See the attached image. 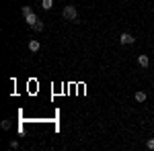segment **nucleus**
Masks as SVG:
<instances>
[{
  "label": "nucleus",
  "mask_w": 154,
  "mask_h": 151,
  "mask_svg": "<svg viewBox=\"0 0 154 151\" xmlns=\"http://www.w3.org/2000/svg\"><path fill=\"white\" fill-rule=\"evenodd\" d=\"M64 19L66 21H72V23H78V10H76V6H72V4H68V6H64Z\"/></svg>",
  "instance_id": "1"
},
{
  "label": "nucleus",
  "mask_w": 154,
  "mask_h": 151,
  "mask_svg": "<svg viewBox=\"0 0 154 151\" xmlns=\"http://www.w3.org/2000/svg\"><path fill=\"white\" fill-rule=\"evenodd\" d=\"M134 41H136V39H134L130 33H121V37H119V43H121V45H131Z\"/></svg>",
  "instance_id": "2"
},
{
  "label": "nucleus",
  "mask_w": 154,
  "mask_h": 151,
  "mask_svg": "<svg viewBox=\"0 0 154 151\" xmlns=\"http://www.w3.org/2000/svg\"><path fill=\"white\" fill-rule=\"evenodd\" d=\"M37 21H39V19L35 16V12H31V14H27V16H25V23L29 25V27H33V25H35Z\"/></svg>",
  "instance_id": "3"
},
{
  "label": "nucleus",
  "mask_w": 154,
  "mask_h": 151,
  "mask_svg": "<svg viewBox=\"0 0 154 151\" xmlns=\"http://www.w3.org/2000/svg\"><path fill=\"white\" fill-rule=\"evenodd\" d=\"M138 63H140L144 70H146V68L150 65V59H148V55H138Z\"/></svg>",
  "instance_id": "4"
},
{
  "label": "nucleus",
  "mask_w": 154,
  "mask_h": 151,
  "mask_svg": "<svg viewBox=\"0 0 154 151\" xmlns=\"http://www.w3.org/2000/svg\"><path fill=\"white\" fill-rule=\"evenodd\" d=\"M39 41H37V39H31V41H29V51H33V53H35V51H39Z\"/></svg>",
  "instance_id": "5"
},
{
  "label": "nucleus",
  "mask_w": 154,
  "mask_h": 151,
  "mask_svg": "<svg viewBox=\"0 0 154 151\" xmlns=\"http://www.w3.org/2000/svg\"><path fill=\"white\" fill-rule=\"evenodd\" d=\"M31 29H33V31H35V33H41V31H43V29H45V25H43V21H37V23L33 25V27H31Z\"/></svg>",
  "instance_id": "6"
},
{
  "label": "nucleus",
  "mask_w": 154,
  "mask_h": 151,
  "mask_svg": "<svg viewBox=\"0 0 154 151\" xmlns=\"http://www.w3.org/2000/svg\"><path fill=\"white\" fill-rule=\"evenodd\" d=\"M41 6H43V10H51L54 8V0H41Z\"/></svg>",
  "instance_id": "7"
},
{
  "label": "nucleus",
  "mask_w": 154,
  "mask_h": 151,
  "mask_svg": "<svg viewBox=\"0 0 154 151\" xmlns=\"http://www.w3.org/2000/svg\"><path fill=\"white\" fill-rule=\"evenodd\" d=\"M136 102H146V92H136Z\"/></svg>",
  "instance_id": "8"
},
{
  "label": "nucleus",
  "mask_w": 154,
  "mask_h": 151,
  "mask_svg": "<svg viewBox=\"0 0 154 151\" xmlns=\"http://www.w3.org/2000/svg\"><path fill=\"white\" fill-rule=\"evenodd\" d=\"M31 12H33V8H31V6H23V16L31 14Z\"/></svg>",
  "instance_id": "9"
},
{
  "label": "nucleus",
  "mask_w": 154,
  "mask_h": 151,
  "mask_svg": "<svg viewBox=\"0 0 154 151\" xmlns=\"http://www.w3.org/2000/svg\"><path fill=\"white\" fill-rule=\"evenodd\" d=\"M146 147L150 151H154V139H148V143H146Z\"/></svg>",
  "instance_id": "10"
},
{
  "label": "nucleus",
  "mask_w": 154,
  "mask_h": 151,
  "mask_svg": "<svg viewBox=\"0 0 154 151\" xmlns=\"http://www.w3.org/2000/svg\"><path fill=\"white\" fill-rule=\"evenodd\" d=\"M2 129H11V121H4L2 123Z\"/></svg>",
  "instance_id": "11"
},
{
  "label": "nucleus",
  "mask_w": 154,
  "mask_h": 151,
  "mask_svg": "<svg viewBox=\"0 0 154 151\" xmlns=\"http://www.w3.org/2000/svg\"><path fill=\"white\" fill-rule=\"evenodd\" d=\"M19 147V141H11V149H17Z\"/></svg>",
  "instance_id": "12"
}]
</instances>
